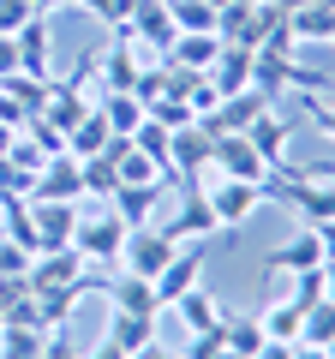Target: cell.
<instances>
[{
	"label": "cell",
	"mask_w": 335,
	"mask_h": 359,
	"mask_svg": "<svg viewBox=\"0 0 335 359\" xmlns=\"http://www.w3.org/2000/svg\"><path fill=\"white\" fill-rule=\"evenodd\" d=\"M323 353H329V359H335V341H329V347H323Z\"/></svg>",
	"instance_id": "49"
},
{
	"label": "cell",
	"mask_w": 335,
	"mask_h": 359,
	"mask_svg": "<svg viewBox=\"0 0 335 359\" xmlns=\"http://www.w3.org/2000/svg\"><path fill=\"white\" fill-rule=\"evenodd\" d=\"M317 245H323V257H335V216L317 222Z\"/></svg>",
	"instance_id": "41"
},
{
	"label": "cell",
	"mask_w": 335,
	"mask_h": 359,
	"mask_svg": "<svg viewBox=\"0 0 335 359\" xmlns=\"http://www.w3.org/2000/svg\"><path fill=\"white\" fill-rule=\"evenodd\" d=\"M168 13H174V30H216L221 6L216 0H168Z\"/></svg>",
	"instance_id": "30"
},
{
	"label": "cell",
	"mask_w": 335,
	"mask_h": 359,
	"mask_svg": "<svg viewBox=\"0 0 335 359\" xmlns=\"http://www.w3.org/2000/svg\"><path fill=\"white\" fill-rule=\"evenodd\" d=\"M78 204H84V198H78ZM78 204H60V198H30V228H36V252H42V245H72Z\"/></svg>",
	"instance_id": "9"
},
{
	"label": "cell",
	"mask_w": 335,
	"mask_h": 359,
	"mask_svg": "<svg viewBox=\"0 0 335 359\" xmlns=\"http://www.w3.org/2000/svg\"><path fill=\"white\" fill-rule=\"evenodd\" d=\"M30 198H60V204H78L84 198V180H78V156H54V162L36 168V186Z\"/></svg>",
	"instance_id": "12"
},
{
	"label": "cell",
	"mask_w": 335,
	"mask_h": 359,
	"mask_svg": "<svg viewBox=\"0 0 335 359\" xmlns=\"http://www.w3.org/2000/svg\"><path fill=\"white\" fill-rule=\"evenodd\" d=\"M42 341H48L42 323H25V318L0 323V359H42Z\"/></svg>",
	"instance_id": "22"
},
{
	"label": "cell",
	"mask_w": 335,
	"mask_h": 359,
	"mask_svg": "<svg viewBox=\"0 0 335 359\" xmlns=\"http://www.w3.org/2000/svg\"><path fill=\"white\" fill-rule=\"evenodd\" d=\"M144 114H150L156 126H168V132H180V126H198V120H192V108H186V96H174V90L150 96V102H144Z\"/></svg>",
	"instance_id": "31"
},
{
	"label": "cell",
	"mask_w": 335,
	"mask_h": 359,
	"mask_svg": "<svg viewBox=\"0 0 335 359\" xmlns=\"http://www.w3.org/2000/svg\"><path fill=\"white\" fill-rule=\"evenodd\" d=\"M210 162H216V174H228V180H252V186L270 180V162L245 144V132H221V138H210Z\"/></svg>",
	"instance_id": "6"
},
{
	"label": "cell",
	"mask_w": 335,
	"mask_h": 359,
	"mask_svg": "<svg viewBox=\"0 0 335 359\" xmlns=\"http://www.w3.org/2000/svg\"><path fill=\"white\" fill-rule=\"evenodd\" d=\"M204 168H210V132L204 126H180L168 138V174H180L186 186H192Z\"/></svg>",
	"instance_id": "11"
},
{
	"label": "cell",
	"mask_w": 335,
	"mask_h": 359,
	"mask_svg": "<svg viewBox=\"0 0 335 359\" xmlns=\"http://www.w3.org/2000/svg\"><path fill=\"white\" fill-rule=\"evenodd\" d=\"M252 359H294V341H264Z\"/></svg>",
	"instance_id": "40"
},
{
	"label": "cell",
	"mask_w": 335,
	"mask_h": 359,
	"mask_svg": "<svg viewBox=\"0 0 335 359\" xmlns=\"http://www.w3.org/2000/svg\"><path fill=\"white\" fill-rule=\"evenodd\" d=\"M25 18H36V13H30V0H0V36H13Z\"/></svg>",
	"instance_id": "37"
},
{
	"label": "cell",
	"mask_w": 335,
	"mask_h": 359,
	"mask_svg": "<svg viewBox=\"0 0 335 359\" xmlns=\"http://www.w3.org/2000/svg\"><path fill=\"white\" fill-rule=\"evenodd\" d=\"M72 245L84 264H114L120 245H126V222L114 210H78V228H72Z\"/></svg>",
	"instance_id": "2"
},
{
	"label": "cell",
	"mask_w": 335,
	"mask_h": 359,
	"mask_svg": "<svg viewBox=\"0 0 335 359\" xmlns=\"http://www.w3.org/2000/svg\"><path fill=\"white\" fill-rule=\"evenodd\" d=\"M294 359H329L323 347H311V341H294Z\"/></svg>",
	"instance_id": "43"
},
{
	"label": "cell",
	"mask_w": 335,
	"mask_h": 359,
	"mask_svg": "<svg viewBox=\"0 0 335 359\" xmlns=\"http://www.w3.org/2000/svg\"><path fill=\"white\" fill-rule=\"evenodd\" d=\"M13 72H18V42L0 36V78H13Z\"/></svg>",
	"instance_id": "39"
},
{
	"label": "cell",
	"mask_w": 335,
	"mask_h": 359,
	"mask_svg": "<svg viewBox=\"0 0 335 359\" xmlns=\"http://www.w3.org/2000/svg\"><path fill=\"white\" fill-rule=\"evenodd\" d=\"M287 30H294V42H317V48H335V6H323V0H306V6H294V13H287Z\"/></svg>",
	"instance_id": "17"
},
{
	"label": "cell",
	"mask_w": 335,
	"mask_h": 359,
	"mask_svg": "<svg viewBox=\"0 0 335 359\" xmlns=\"http://www.w3.org/2000/svg\"><path fill=\"white\" fill-rule=\"evenodd\" d=\"M174 245H180V240H174L168 228H150V222H144V228H126V245H120L114 269H120V276H144V282H156L162 264L174 257Z\"/></svg>",
	"instance_id": "1"
},
{
	"label": "cell",
	"mask_w": 335,
	"mask_h": 359,
	"mask_svg": "<svg viewBox=\"0 0 335 359\" xmlns=\"http://www.w3.org/2000/svg\"><path fill=\"white\" fill-rule=\"evenodd\" d=\"M299 323H306V311H299L294 299H270V306L258 311L264 341H299Z\"/></svg>",
	"instance_id": "28"
},
{
	"label": "cell",
	"mask_w": 335,
	"mask_h": 359,
	"mask_svg": "<svg viewBox=\"0 0 335 359\" xmlns=\"http://www.w3.org/2000/svg\"><path fill=\"white\" fill-rule=\"evenodd\" d=\"M168 233H174V240H216V233H221V222H216V210H210V198L198 192V198H186V204L174 210Z\"/></svg>",
	"instance_id": "20"
},
{
	"label": "cell",
	"mask_w": 335,
	"mask_h": 359,
	"mask_svg": "<svg viewBox=\"0 0 335 359\" xmlns=\"http://www.w3.org/2000/svg\"><path fill=\"white\" fill-rule=\"evenodd\" d=\"M78 6H84V13L96 18V25H126V13H132V0H78Z\"/></svg>",
	"instance_id": "35"
},
{
	"label": "cell",
	"mask_w": 335,
	"mask_h": 359,
	"mask_svg": "<svg viewBox=\"0 0 335 359\" xmlns=\"http://www.w3.org/2000/svg\"><path fill=\"white\" fill-rule=\"evenodd\" d=\"M204 264H210V240H180L174 245V257L162 264V276H156V299H162V311L174 306V299L186 294V287H198V276H204Z\"/></svg>",
	"instance_id": "5"
},
{
	"label": "cell",
	"mask_w": 335,
	"mask_h": 359,
	"mask_svg": "<svg viewBox=\"0 0 335 359\" xmlns=\"http://www.w3.org/2000/svg\"><path fill=\"white\" fill-rule=\"evenodd\" d=\"M84 359H126V353H120V347H108V341H102V347H90V353H84Z\"/></svg>",
	"instance_id": "44"
},
{
	"label": "cell",
	"mask_w": 335,
	"mask_h": 359,
	"mask_svg": "<svg viewBox=\"0 0 335 359\" xmlns=\"http://www.w3.org/2000/svg\"><path fill=\"white\" fill-rule=\"evenodd\" d=\"M138 66H144V48L120 36L114 48L96 60V72H102V84H108V90H132V84H138Z\"/></svg>",
	"instance_id": "21"
},
{
	"label": "cell",
	"mask_w": 335,
	"mask_h": 359,
	"mask_svg": "<svg viewBox=\"0 0 335 359\" xmlns=\"http://www.w3.org/2000/svg\"><path fill=\"white\" fill-rule=\"evenodd\" d=\"M120 36L126 42H138V48H150L156 60H162L168 48H174V13H168V0H132V13H126V25H120Z\"/></svg>",
	"instance_id": "4"
},
{
	"label": "cell",
	"mask_w": 335,
	"mask_h": 359,
	"mask_svg": "<svg viewBox=\"0 0 335 359\" xmlns=\"http://www.w3.org/2000/svg\"><path fill=\"white\" fill-rule=\"evenodd\" d=\"M216 6H258V0H216Z\"/></svg>",
	"instance_id": "47"
},
{
	"label": "cell",
	"mask_w": 335,
	"mask_h": 359,
	"mask_svg": "<svg viewBox=\"0 0 335 359\" xmlns=\"http://www.w3.org/2000/svg\"><path fill=\"white\" fill-rule=\"evenodd\" d=\"M30 13H42V18H48V13H60V0H30Z\"/></svg>",
	"instance_id": "46"
},
{
	"label": "cell",
	"mask_w": 335,
	"mask_h": 359,
	"mask_svg": "<svg viewBox=\"0 0 335 359\" xmlns=\"http://www.w3.org/2000/svg\"><path fill=\"white\" fill-rule=\"evenodd\" d=\"M108 138H114V132H108V120H102V108L90 102V114L78 120L72 132H66V156H78V162H84V156H102V150H108Z\"/></svg>",
	"instance_id": "23"
},
{
	"label": "cell",
	"mask_w": 335,
	"mask_h": 359,
	"mask_svg": "<svg viewBox=\"0 0 335 359\" xmlns=\"http://www.w3.org/2000/svg\"><path fill=\"white\" fill-rule=\"evenodd\" d=\"M221 347H228V353H240V359H252V353L264 347L258 318H252V311H221Z\"/></svg>",
	"instance_id": "26"
},
{
	"label": "cell",
	"mask_w": 335,
	"mask_h": 359,
	"mask_svg": "<svg viewBox=\"0 0 335 359\" xmlns=\"http://www.w3.org/2000/svg\"><path fill=\"white\" fill-rule=\"evenodd\" d=\"M90 276V264L78 257V245H42L30 257V287H72Z\"/></svg>",
	"instance_id": "7"
},
{
	"label": "cell",
	"mask_w": 335,
	"mask_h": 359,
	"mask_svg": "<svg viewBox=\"0 0 335 359\" xmlns=\"http://www.w3.org/2000/svg\"><path fill=\"white\" fill-rule=\"evenodd\" d=\"M168 138H174V132H168V126H156L150 114H144V120H138V132H132V144H138V150L150 156V162H162V174H168Z\"/></svg>",
	"instance_id": "33"
},
{
	"label": "cell",
	"mask_w": 335,
	"mask_h": 359,
	"mask_svg": "<svg viewBox=\"0 0 335 359\" xmlns=\"http://www.w3.org/2000/svg\"><path fill=\"white\" fill-rule=\"evenodd\" d=\"M78 180H84V198H90V204H108V198H114V186H120V168H114V156H84V162H78Z\"/></svg>",
	"instance_id": "25"
},
{
	"label": "cell",
	"mask_w": 335,
	"mask_h": 359,
	"mask_svg": "<svg viewBox=\"0 0 335 359\" xmlns=\"http://www.w3.org/2000/svg\"><path fill=\"white\" fill-rule=\"evenodd\" d=\"M66 6H78V0H60V13H66Z\"/></svg>",
	"instance_id": "48"
},
{
	"label": "cell",
	"mask_w": 335,
	"mask_h": 359,
	"mask_svg": "<svg viewBox=\"0 0 335 359\" xmlns=\"http://www.w3.org/2000/svg\"><path fill=\"white\" fill-rule=\"evenodd\" d=\"M108 294H114V311H144V318H162V299H156V287L144 282V276H120Z\"/></svg>",
	"instance_id": "29"
},
{
	"label": "cell",
	"mask_w": 335,
	"mask_h": 359,
	"mask_svg": "<svg viewBox=\"0 0 335 359\" xmlns=\"http://www.w3.org/2000/svg\"><path fill=\"white\" fill-rule=\"evenodd\" d=\"M168 311L186 323V335H204V330H216V323H221V299L210 294V287H186Z\"/></svg>",
	"instance_id": "19"
},
{
	"label": "cell",
	"mask_w": 335,
	"mask_h": 359,
	"mask_svg": "<svg viewBox=\"0 0 335 359\" xmlns=\"http://www.w3.org/2000/svg\"><path fill=\"white\" fill-rule=\"evenodd\" d=\"M156 330H162V318H144V311H114L102 341H108V347H120V353L132 359L138 347H150V341H156Z\"/></svg>",
	"instance_id": "16"
},
{
	"label": "cell",
	"mask_w": 335,
	"mask_h": 359,
	"mask_svg": "<svg viewBox=\"0 0 335 359\" xmlns=\"http://www.w3.org/2000/svg\"><path fill=\"white\" fill-rule=\"evenodd\" d=\"M299 341H311V347H329V341H335V299H317V306H306Z\"/></svg>",
	"instance_id": "32"
},
{
	"label": "cell",
	"mask_w": 335,
	"mask_h": 359,
	"mask_svg": "<svg viewBox=\"0 0 335 359\" xmlns=\"http://www.w3.org/2000/svg\"><path fill=\"white\" fill-rule=\"evenodd\" d=\"M108 156H114V168H120V186H162L168 180L162 162H150L132 138H108Z\"/></svg>",
	"instance_id": "15"
},
{
	"label": "cell",
	"mask_w": 335,
	"mask_h": 359,
	"mask_svg": "<svg viewBox=\"0 0 335 359\" xmlns=\"http://www.w3.org/2000/svg\"><path fill=\"white\" fill-rule=\"evenodd\" d=\"M30 257H36V252H25L18 240L0 233V276H30Z\"/></svg>",
	"instance_id": "36"
},
{
	"label": "cell",
	"mask_w": 335,
	"mask_h": 359,
	"mask_svg": "<svg viewBox=\"0 0 335 359\" xmlns=\"http://www.w3.org/2000/svg\"><path fill=\"white\" fill-rule=\"evenodd\" d=\"M132 359H180V353H174V347H162V341H150V347H138Z\"/></svg>",
	"instance_id": "42"
},
{
	"label": "cell",
	"mask_w": 335,
	"mask_h": 359,
	"mask_svg": "<svg viewBox=\"0 0 335 359\" xmlns=\"http://www.w3.org/2000/svg\"><path fill=\"white\" fill-rule=\"evenodd\" d=\"M0 323H6V318H0Z\"/></svg>",
	"instance_id": "51"
},
{
	"label": "cell",
	"mask_w": 335,
	"mask_h": 359,
	"mask_svg": "<svg viewBox=\"0 0 335 359\" xmlns=\"http://www.w3.org/2000/svg\"><path fill=\"white\" fill-rule=\"evenodd\" d=\"M221 54V36L216 30H180L174 36V48L162 54V60H174V66H186V72H210V60Z\"/></svg>",
	"instance_id": "18"
},
{
	"label": "cell",
	"mask_w": 335,
	"mask_h": 359,
	"mask_svg": "<svg viewBox=\"0 0 335 359\" xmlns=\"http://www.w3.org/2000/svg\"><path fill=\"white\" fill-rule=\"evenodd\" d=\"M287 282H294V294H287V299H294L299 311L317 306V299H329V294H323V264L317 269H299V276H287Z\"/></svg>",
	"instance_id": "34"
},
{
	"label": "cell",
	"mask_w": 335,
	"mask_h": 359,
	"mask_svg": "<svg viewBox=\"0 0 335 359\" xmlns=\"http://www.w3.org/2000/svg\"><path fill=\"white\" fill-rule=\"evenodd\" d=\"M13 42H18V72H30V78H54V36H48V18H25V25L13 30Z\"/></svg>",
	"instance_id": "10"
},
{
	"label": "cell",
	"mask_w": 335,
	"mask_h": 359,
	"mask_svg": "<svg viewBox=\"0 0 335 359\" xmlns=\"http://www.w3.org/2000/svg\"><path fill=\"white\" fill-rule=\"evenodd\" d=\"M156 198H162V186H114V198H108V210H114L126 228H144L156 210Z\"/></svg>",
	"instance_id": "24"
},
{
	"label": "cell",
	"mask_w": 335,
	"mask_h": 359,
	"mask_svg": "<svg viewBox=\"0 0 335 359\" xmlns=\"http://www.w3.org/2000/svg\"><path fill=\"white\" fill-rule=\"evenodd\" d=\"M323 6H335V0H323Z\"/></svg>",
	"instance_id": "50"
},
{
	"label": "cell",
	"mask_w": 335,
	"mask_h": 359,
	"mask_svg": "<svg viewBox=\"0 0 335 359\" xmlns=\"http://www.w3.org/2000/svg\"><path fill=\"white\" fill-rule=\"evenodd\" d=\"M210 84H216V96H233V90H252V48H240V42H221V54L210 60Z\"/></svg>",
	"instance_id": "14"
},
{
	"label": "cell",
	"mask_w": 335,
	"mask_h": 359,
	"mask_svg": "<svg viewBox=\"0 0 335 359\" xmlns=\"http://www.w3.org/2000/svg\"><path fill=\"white\" fill-rule=\"evenodd\" d=\"M13 138H18V126H6V120H0V156L13 150Z\"/></svg>",
	"instance_id": "45"
},
{
	"label": "cell",
	"mask_w": 335,
	"mask_h": 359,
	"mask_svg": "<svg viewBox=\"0 0 335 359\" xmlns=\"http://www.w3.org/2000/svg\"><path fill=\"white\" fill-rule=\"evenodd\" d=\"M245 144H252V150L264 156V162L270 168H287V144H294V120L282 114V108H264L258 120H252V126H245Z\"/></svg>",
	"instance_id": "8"
},
{
	"label": "cell",
	"mask_w": 335,
	"mask_h": 359,
	"mask_svg": "<svg viewBox=\"0 0 335 359\" xmlns=\"http://www.w3.org/2000/svg\"><path fill=\"white\" fill-rule=\"evenodd\" d=\"M306 108H311V120H317L323 138H335V102H317V96H306Z\"/></svg>",
	"instance_id": "38"
},
{
	"label": "cell",
	"mask_w": 335,
	"mask_h": 359,
	"mask_svg": "<svg viewBox=\"0 0 335 359\" xmlns=\"http://www.w3.org/2000/svg\"><path fill=\"white\" fill-rule=\"evenodd\" d=\"M96 108H102V120H108V132H114V138H132V132H138V120H144V102L132 96V90H108Z\"/></svg>",
	"instance_id": "27"
},
{
	"label": "cell",
	"mask_w": 335,
	"mask_h": 359,
	"mask_svg": "<svg viewBox=\"0 0 335 359\" xmlns=\"http://www.w3.org/2000/svg\"><path fill=\"white\" fill-rule=\"evenodd\" d=\"M317 264H323L317 228H299V233H287V240L270 252V276H299V269H317Z\"/></svg>",
	"instance_id": "13"
},
{
	"label": "cell",
	"mask_w": 335,
	"mask_h": 359,
	"mask_svg": "<svg viewBox=\"0 0 335 359\" xmlns=\"http://www.w3.org/2000/svg\"><path fill=\"white\" fill-rule=\"evenodd\" d=\"M210 210H216V222H221V233H240L245 222L264 210V186H252V180H228V174H216L210 180Z\"/></svg>",
	"instance_id": "3"
}]
</instances>
